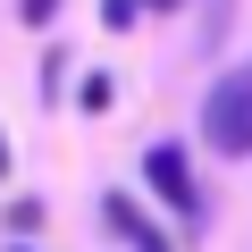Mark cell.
<instances>
[{
  "instance_id": "9c48e42d",
  "label": "cell",
  "mask_w": 252,
  "mask_h": 252,
  "mask_svg": "<svg viewBox=\"0 0 252 252\" xmlns=\"http://www.w3.org/2000/svg\"><path fill=\"white\" fill-rule=\"evenodd\" d=\"M143 9H152V0H143Z\"/></svg>"
},
{
  "instance_id": "6da1fadb",
  "label": "cell",
  "mask_w": 252,
  "mask_h": 252,
  "mask_svg": "<svg viewBox=\"0 0 252 252\" xmlns=\"http://www.w3.org/2000/svg\"><path fill=\"white\" fill-rule=\"evenodd\" d=\"M202 143L219 160H252V59H235L210 93H202Z\"/></svg>"
},
{
  "instance_id": "5b68a950",
  "label": "cell",
  "mask_w": 252,
  "mask_h": 252,
  "mask_svg": "<svg viewBox=\"0 0 252 252\" xmlns=\"http://www.w3.org/2000/svg\"><path fill=\"white\" fill-rule=\"evenodd\" d=\"M76 101H84V109H93V118H101V109H109V101H118V84H109V76H84V93H76Z\"/></svg>"
},
{
  "instance_id": "30bf717a",
  "label": "cell",
  "mask_w": 252,
  "mask_h": 252,
  "mask_svg": "<svg viewBox=\"0 0 252 252\" xmlns=\"http://www.w3.org/2000/svg\"><path fill=\"white\" fill-rule=\"evenodd\" d=\"M17 252H26V244H17Z\"/></svg>"
},
{
  "instance_id": "3957f363",
  "label": "cell",
  "mask_w": 252,
  "mask_h": 252,
  "mask_svg": "<svg viewBox=\"0 0 252 252\" xmlns=\"http://www.w3.org/2000/svg\"><path fill=\"white\" fill-rule=\"evenodd\" d=\"M101 219H109V235H126L135 252H177V244H168V235H160V227H152L135 202H126V193H109V202H101Z\"/></svg>"
},
{
  "instance_id": "ba28073f",
  "label": "cell",
  "mask_w": 252,
  "mask_h": 252,
  "mask_svg": "<svg viewBox=\"0 0 252 252\" xmlns=\"http://www.w3.org/2000/svg\"><path fill=\"white\" fill-rule=\"evenodd\" d=\"M0 177H9V143H0Z\"/></svg>"
},
{
  "instance_id": "7a4b0ae2",
  "label": "cell",
  "mask_w": 252,
  "mask_h": 252,
  "mask_svg": "<svg viewBox=\"0 0 252 252\" xmlns=\"http://www.w3.org/2000/svg\"><path fill=\"white\" fill-rule=\"evenodd\" d=\"M143 185H152L177 219H202V185H193V168H185L177 143H152V152H143Z\"/></svg>"
},
{
  "instance_id": "277c9868",
  "label": "cell",
  "mask_w": 252,
  "mask_h": 252,
  "mask_svg": "<svg viewBox=\"0 0 252 252\" xmlns=\"http://www.w3.org/2000/svg\"><path fill=\"white\" fill-rule=\"evenodd\" d=\"M227 17H235V0H202V51L227 42Z\"/></svg>"
},
{
  "instance_id": "8992f818",
  "label": "cell",
  "mask_w": 252,
  "mask_h": 252,
  "mask_svg": "<svg viewBox=\"0 0 252 252\" xmlns=\"http://www.w3.org/2000/svg\"><path fill=\"white\" fill-rule=\"evenodd\" d=\"M135 17H143V0H109V9H101V26H109V34H126Z\"/></svg>"
},
{
  "instance_id": "52a82bcc",
  "label": "cell",
  "mask_w": 252,
  "mask_h": 252,
  "mask_svg": "<svg viewBox=\"0 0 252 252\" xmlns=\"http://www.w3.org/2000/svg\"><path fill=\"white\" fill-rule=\"evenodd\" d=\"M17 17H26V26H51V17H59V0H17Z\"/></svg>"
}]
</instances>
